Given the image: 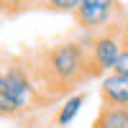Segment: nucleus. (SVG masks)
Returning a JSON list of instances; mask_svg holds the SVG:
<instances>
[{"label":"nucleus","instance_id":"7ed1b4c3","mask_svg":"<svg viewBox=\"0 0 128 128\" xmlns=\"http://www.w3.org/2000/svg\"><path fill=\"white\" fill-rule=\"evenodd\" d=\"M3 74H5V82H8V90L13 95V100L20 105V110H28L36 102V84L31 82L28 72L20 64L13 62V64H8L3 69Z\"/></svg>","mask_w":128,"mask_h":128},{"label":"nucleus","instance_id":"423d86ee","mask_svg":"<svg viewBox=\"0 0 128 128\" xmlns=\"http://www.w3.org/2000/svg\"><path fill=\"white\" fill-rule=\"evenodd\" d=\"M84 92H77V95H69L67 100H64V105L59 108V113H56V126L59 128H67L74 118H77V113L82 110V105H84Z\"/></svg>","mask_w":128,"mask_h":128},{"label":"nucleus","instance_id":"2eb2a0df","mask_svg":"<svg viewBox=\"0 0 128 128\" xmlns=\"http://www.w3.org/2000/svg\"><path fill=\"white\" fill-rule=\"evenodd\" d=\"M0 118H3V113H0Z\"/></svg>","mask_w":128,"mask_h":128},{"label":"nucleus","instance_id":"9b49d317","mask_svg":"<svg viewBox=\"0 0 128 128\" xmlns=\"http://www.w3.org/2000/svg\"><path fill=\"white\" fill-rule=\"evenodd\" d=\"M118 31H120V36H123V44L128 46V16L123 18V23H118Z\"/></svg>","mask_w":128,"mask_h":128},{"label":"nucleus","instance_id":"f8f14e48","mask_svg":"<svg viewBox=\"0 0 128 128\" xmlns=\"http://www.w3.org/2000/svg\"><path fill=\"white\" fill-rule=\"evenodd\" d=\"M26 3H34V0H8V8H18V5H26Z\"/></svg>","mask_w":128,"mask_h":128},{"label":"nucleus","instance_id":"4468645a","mask_svg":"<svg viewBox=\"0 0 128 128\" xmlns=\"http://www.w3.org/2000/svg\"><path fill=\"white\" fill-rule=\"evenodd\" d=\"M92 128H100V126H92Z\"/></svg>","mask_w":128,"mask_h":128},{"label":"nucleus","instance_id":"f03ea898","mask_svg":"<svg viewBox=\"0 0 128 128\" xmlns=\"http://www.w3.org/2000/svg\"><path fill=\"white\" fill-rule=\"evenodd\" d=\"M123 49H126V44H123V36H120L118 26L110 28V31L98 34V38H95L92 46H90V67H92V74L115 72Z\"/></svg>","mask_w":128,"mask_h":128},{"label":"nucleus","instance_id":"9d476101","mask_svg":"<svg viewBox=\"0 0 128 128\" xmlns=\"http://www.w3.org/2000/svg\"><path fill=\"white\" fill-rule=\"evenodd\" d=\"M115 72L128 74V46L123 49V54H120V59H118V67H115Z\"/></svg>","mask_w":128,"mask_h":128},{"label":"nucleus","instance_id":"20e7f679","mask_svg":"<svg viewBox=\"0 0 128 128\" xmlns=\"http://www.w3.org/2000/svg\"><path fill=\"white\" fill-rule=\"evenodd\" d=\"M100 98L105 105H120L128 108V74L108 72L100 80Z\"/></svg>","mask_w":128,"mask_h":128},{"label":"nucleus","instance_id":"1a4fd4ad","mask_svg":"<svg viewBox=\"0 0 128 128\" xmlns=\"http://www.w3.org/2000/svg\"><path fill=\"white\" fill-rule=\"evenodd\" d=\"M82 3H87V5H102V8H115V10H120L118 0H82Z\"/></svg>","mask_w":128,"mask_h":128},{"label":"nucleus","instance_id":"0eeeda50","mask_svg":"<svg viewBox=\"0 0 128 128\" xmlns=\"http://www.w3.org/2000/svg\"><path fill=\"white\" fill-rule=\"evenodd\" d=\"M0 113H3V115H18V113H23L20 105L13 100L10 90H8V82H5L3 69H0Z\"/></svg>","mask_w":128,"mask_h":128},{"label":"nucleus","instance_id":"6e6552de","mask_svg":"<svg viewBox=\"0 0 128 128\" xmlns=\"http://www.w3.org/2000/svg\"><path fill=\"white\" fill-rule=\"evenodd\" d=\"M41 5L49 8V10H56V13H77L82 0H41Z\"/></svg>","mask_w":128,"mask_h":128},{"label":"nucleus","instance_id":"39448f33","mask_svg":"<svg viewBox=\"0 0 128 128\" xmlns=\"http://www.w3.org/2000/svg\"><path fill=\"white\" fill-rule=\"evenodd\" d=\"M95 126H100V128H128V108L102 105L98 118H95Z\"/></svg>","mask_w":128,"mask_h":128},{"label":"nucleus","instance_id":"f257e3e1","mask_svg":"<svg viewBox=\"0 0 128 128\" xmlns=\"http://www.w3.org/2000/svg\"><path fill=\"white\" fill-rule=\"evenodd\" d=\"M44 72L59 87H67V84H74V82H80L84 77H90L92 74L90 49H84L80 41L56 44L54 49H49L46 56H44Z\"/></svg>","mask_w":128,"mask_h":128},{"label":"nucleus","instance_id":"ddd939ff","mask_svg":"<svg viewBox=\"0 0 128 128\" xmlns=\"http://www.w3.org/2000/svg\"><path fill=\"white\" fill-rule=\"evenodd\" d=\"M3 8H8V0H0V10H3Z\"/></svg>","mask_w":128,"mask_h":128}]
</instances>
